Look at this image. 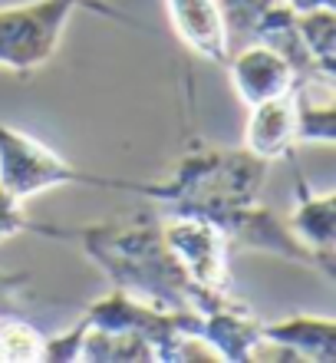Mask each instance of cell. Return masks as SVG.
I'll return each mask as SVG.
<instances>
[{
    "instance_id": "4",
    "label": "cell",
    "mask_w": 336,
    "mask_h": 363,
    "mask_svg": "<svg viewBox=\"0 0 336 363\" xmlns=\"http://www.w3.org/2000/svg\"><path fill=\"white\" fill-rule=\"evenodd\" d=\"M79 10L106 13L112 20H122L132 27V20L103 0H27L0 7V67L10 73H33L57 53L63 30Z\"/></svg>"
},
{
    "instance_id": "11",
    "label": "cell",
    "mask_w": 336,
    "mask_h": 363,
    "mask_svg": "<svg viewBox=\"0 0 336 363\" xmlns=\"http://www.w3.org/2000/svg\"><path fill=\"white\" fill-rule=\"evenodd\" d=\"M297 33L303 40L307 53L313 57L320 69L333 73L336 67V57H333V47H336V17H333V7H317V10H297Z\"/></svg>"
},
{
    "instance_id": "13",
    "label": "cell",
    "mask_w": 336,
    "mask_h": 363,
    "mask_svg": "<svg viewBox=\"0 0 336 363\" xmlns=\"http://www.w3.org/2000/svg\"><path fill=\"white\" fill-rule=\"evenodd\" d=\"M221 10L224 23L231 30V40H257V33L277 17L284 7H290L287 0H214Z\"/></svg>"
},
{
    "instance_id": "12",
    "label": "cell",
    "mask_w": 336,
    "mask_h": 363,
    "mask_svg": "<svg viewBox=\"0 0 336 363\" xmlns=\"http://www.w3.org/2000/svg\"><path fill=\"white\" fill-rule=\"evenodd\" d=\"M47 334L20 317L0 314V363H43L47 360Z\"/></svg>"
},
{
    "instance_id": "5",
    "label": "cell",
    "mask_w": 336,
    "mask_h": 363,
    "mask_svg": "<svg viewBox=\"0 0 336 363\" xmlns=\"http://www.w3.org/2000/svg\"><path fill=\"white\" fill-rule=\"evenodd\" d=\"M162 238L172 248L175 261L185 268V274L202 291H212V294L231 291V241L214 221L172 211L162 225Z\"/></svg>"
},
{
    "instance_id": "2",
    "label": "cell",
    "mask_w": 336,
    "mask_h": 363,
    "mask_svg": "<svg viewBox=\"0 0 336 363\" xmlns=\"http://www.w3.org/2000/svg\"><path fill=\"white\" fill-rule=\"evenodd\" d=\"M267 165L254 152L221 149V145L195 143L162 179L142 182L139 199H152L168 205L175 215H198L221 228L238 208L260 199L267 182Z\"/></svg>"
},
{
    "instance_id": "3",
    "label": "cell",
    "mask_w": 336,
    "mask_h": 363,
    "mask_svg": "<svg viewBox=\"0 0 336 363\" xmlns=\"http://www.w3.org/2000/svg\"><path fill=\"white\" fill-rule=\"evenodd\" d=\"M0 185L13 191L20 201L40 191L63 189V185H89V189H112L142 195V179H119V175H96L69 165L53 145L40 143L37 135L0 123Z\"/></svg>"
},
{
    "instance_id": "8",
    "label": "cell",
    "mask_w": 336,
    "mask_h": 363,
    "mask_svg": "<svg viewBox=\"0 0 336 363\" xmlns=\"http://www.w3.org/2000/svg\"><path fill=\"white\" fill-rule=\"evenodd\" d=\"M168 20L195 57L224 67L231 57V30L214 0H165Z\"/></svg>"
},
{
    "instance_id": "9",
    "label": "cell",
    "mask_w": 336,
    "mask_h": 363,
    "mask_svg": "<svg viewBox=\"0 0 336 363\" xmlns=\"http://www.w3.org/2000/svg\"><path fill=\"white\" fill-rule=\"evenodd\" d=\"M260 340L274 350L287 354V360H317L333 363L336 360V324L333 317H313L297 314L287 320L260 324Z\"/></svg>"
},
{
    "instance_id": "14",
    "label": "cell",
    "mask_w": 336,
    "mask_h": 363,
    "mask_svg": "<svg viewBox=\"0 0 336 363\" xmlns=\"http://www.w3.org/2000/svg\"><path fill=\"white\" fill-rule=\"evenodd\" d=\"M27 228H30V218L23 215V201L0 185V241L27 235Z\"/></svg>"
},
{
    "instance_id": "6",
    "label": "cell",
    "mask_w": 336,
    "mask_h": 363,
    "mask_svg": "<svg viewBox=\"0 0 336 363\" xmlns=\"http://www.w3.org/2000/svg\"><path fill=\"white\" fill-rule=\"evenodd\" d=\"M224 67L231 73V86L244 106L284 96L290 89H297L300 83V73L294 69V63L264 40H248L234 57H228Z\"/></svg>"
},
{
    "instance_id": "7",
    "label": "cell",
    "mask_w": 336,
    "mask_h": 363,
    "mask_svg": "<svg viewBox=\"0 0 336 363\" xmlns=\"http://www.w3.org/2000/svg\"><path fill=\"white\" fill-rule=\"evenodd\" d=\"M294 145H297V89L248 106V125H244L248 152L264 162H277L284 155H294Z\"/></svg>"
},
{
    "instance_id": "15",
    "label": "cell",
    "mask_w": 336,
    "mask_h": 363,
    "mask_svg": "<svg viewBox=\"0 0 336 363\" xmlns=\"http://www.w3.org/2000/svg\"><path fill=\"white\" fill-rule=\"evenodd\" d=\"M294 10H317V7H336V0H287Z\"/></svg>"
},
{
    "instance_id": "10",
    "label": "cell",
    "mask_w": 336,
    "mask_h": 363,
    "mask_svg": "<svg viewBox=\"0 0 336 363\" xmlns=\"http://www.w3.org/2000/svg\"><path fill=\"white\" fill-rule=\"evenodd\" d=\"M290 231H294L310 251H317L323 258H333L336 201L330 191L317 195L300 172H297V201H294V211H290Z\"/></svg>"
},
{
    "instance_id": "1",
    "label": "cell",
    "mask_w": 336,
    "mask_h": 363,
    "mask_svg": "<svg viewBox=\"0 0 336 363\" xmlns=\"http://www.w3.org/2000/svg\"><path fill=\"white\" fill-rule=\"evenodd\" d=\"M27 235H43V238L79 241V248L103 274L112 281V287L125 294L149 301L165 311H198L204 314L208 307L231 294H212L202 291L185 268L175 261L172 248L165 245L162 228L152 225H76V228H47L30 221Z\"/></svg>"
}]
</instances>
